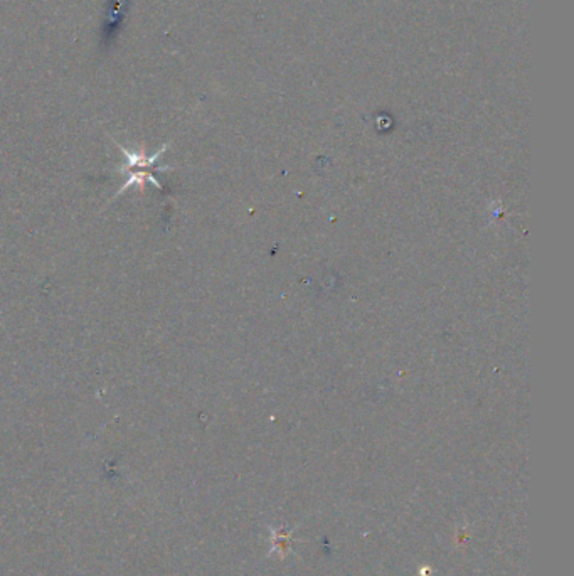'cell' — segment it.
Listing matches in <instances>:
<instances>
[{
	"label": "cell",
	"mask_w": 574,
	"mask_h": 576,
	"mask_svg": "<svg viewBox=\"0 0 574 576\" xmlns=\"http://www.w3.org/2000/svg\"><path fill=\"white\" fill-rule=\"evenodd\" d=\"M118 147H120V150H122L123 157L126 158V167H129L130 170H137L138 169V172H131L130 174L129 181L123 182V186L120 188L117 196H122L123 190L129 189L130 186H137V188L140 189V192H143V189H145V184H149V182H150V184L157 186V188L162 189V186L158 184L157 179H155L152 174H150V169H154L155 162H157V158L161 157V154L165 152L167 147H162L158 152L152 154V156H149V154L145 152V149H143V147L140 150H135V152H130V150L125 149L123 145H118Z\"/></svg>",
	"instance_id": "cell-1"
}]
</instances>
